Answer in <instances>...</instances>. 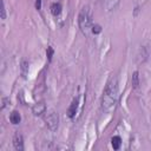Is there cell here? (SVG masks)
Instances as JSON below:
<instances>
[{
	"label": "cell",
	"instance_id": "12",
	"mask_svg": "<svg viewBox=\"0 0 151 151\" xmlns=\"http://www.w3.org/2000/svg\"><path fill=\"white\" fill-rule=\"evenodd\" d=\"M91 32H92L93 34H99V33L101 32V26H100V25H98V24H94V25H92Z\"/></svg>",
	"mask_w": 151,
	"mask_h": 151
},
{
	"label": "cell",
	"instance_id": "2",
	"mask_svg": "<svg viewBox=\"0 0 151 151\" xmlns=\"http://www.w3.org/2000/svg\"><path fill=\"white\" fill-rule=\"evenodd\" d=\"M78 25H79L80 31L84 34L87 35L91 32L93 21H92V11L88 6H84L80 9L79 15H78Z\"/></svg>",
	"mask_w": 151,
	"mask_h": 151
},
{
	"label": "cell",
	"instance_id": "13",
	"mask_svg": "<svg viewBox=\"0 0 151 151\" xmlns=\"http://www.w3.org/2000/svg\"><path fill=\"white\" fill-rule=\"evenodd\" d=\"M53 53H54L53 48H52L51 46H48V47H47V50H46V55H47V59H48V61H51V60H52Z\"/></svg>",
	"mask_w": 151,
	"mask_h": 151
},
{
	"label": "cell",
	"instance_id": "15",
	"mask_svg": "<svg viewBox=\"0 0 151 151\" xmlns=\"http://www.w3.org/2000/svg\"><path fill=\"white\" fill-rule=\"evenodd\" d=\"M35 8L41 9V0H35Z\"/></svg>",
	"mask_w": 151,
	"mask_h": 151
},
{
	"label": "cell",
	"instance_id": "3",
	"mask_svg": "<svg viewBox=\"0 0 151 151\" xmlns=\"http://www.w3.org/2000/svg\"><path fill=\"white\" fill-rule=\"evenodd\" d=\"M44 119H45L46 125L48 126V129L51 131H57V129L59 126V116L53 109H50V110L45 111Z\"/></svg>",
	"mask_w": 151,
	"mask_h": 151
},
{
	"label": "cell",
	"instance_id": "10",
	"mask_svg": "<svg viewBox=\"0 0 151 151\" xmlns=\"http://www.w3.org/2000/svg\"><path fill=\"white\" fill-rule=\"evenodd\" d=\"M131 85L133 88H138L139 86V73L138 71H134L132 73V77H131Z\"/></svg>",
	"mask_w": 151,
	"mask_h": 151
},
{
	"label": "cell",
	"instance_id": "5",
	"mask_svg": "<svg viewBox=\"0 0 151 151\" xmlns=\"http://www.w3.org/2000/svg\"><path fill=\"white\" fill-rule=\"evenodd\" d=\"M46 110H47V109H46V106H45L44 103H37V104L32 107V112H33L34 116H41L42 113H45Z\"/></svg>",
	"mask_w": 151,
	"mask_h": 151
},
{
	"label": "cell",
	"instance_id": "8",
	"mask_svg": "<svg viewBox=\"0 0 151 151\" xmlns=\"http://www.w3.org/2000/svg\"><path fill=\"white\" fill-rule=\"evenodd\" d=\"M20 73L24 79H26L28 76V61L26 59H22L20 63Z\"/></svg>",
	"mask_w": 151,
	"mask_h": 151
},
{
	"label": "cell",
	"instance_id": "9",
	"mask_svg": "<svg viewBox=\"0 0 151 151\" xmlns=\"http://www.w3.org/2000/svg\"><path fill=\"white\" fill-rule=\"evenodd\" d=\"M9 120H11V123L14 124V125L19 124L20 120H21V116H20V113H19L18 111H13V112L9 114Z\"/></svg>",
	"mask_w": 151,
	"mask_h": 151
},
{
	"label": "cell",
	"instance_id": "6",
	"mask_svg": "<svg viewBox=\"0 0 151 151\" xmlns=\"http://www.w3.org/2000/svg\"><path fill=\"white\" fill-rule=\"evenodd\" d=\"M50 9H51L52 15L58 17V15H60V13H61V11H63V6H61L60 2H53V4L51 5Z\"/></svg>",
	"mask_w": 151,
	"mask_h": 151
},
{
	"label": "cell",
	"instance_id": "1",
	"mask_svg": "<svg viewBox=\"0 0 151 151\" xmlns=\"http://www.w3.org/2000/svg\"><path fill=\"white\" fill-rule=\"evenodd\" d=\"M118 100V81L116 77H111L104 88L101 98V110L110 112Z\"/></svg>",
	"mask_w": 151,
	"mask_h": 151
},
{
	"label": "cell",
	"instance_id": "11",
	"mask_svg": "<svg viewBox=\"0 0 151 151\" xmlns=\"http://www.w3.org/2000/svg\"><path fill=\"white\" fill-rule=\"evenodd\" d=\"M111 145H112V147L114 150H118L120 147V145H122V138L119 136H113L111 138Z\"/></svg>",
	"mask_w": 151,
	"mask_h": 151
},
{
	"label": "cell",
	"instance_id": "14",
	"mask_svg": "<svg viewBox=\"0 0 151 151\" xmlns=\"http://www.w3.org/2000/svg\"><path fill=\"white\" fill-rule=\"evenodd\" d=\"M1 19L5 20L6 19V8H5V2L1 1Z\"/></svg>",
	"mask_w": 151,
	"mask_h": 151
},
{
	"label": "cell",
	"instance_id": "7",
	"mask_svg": "<svg viewBox=\"0 0 151 151\" xmlns=\"http://www.w3.org/2000/svg\"><path fill=\"white\" fill-rule=\"evenodd\" d=\"M78 98L77 99H74L72 103H71V105H70V107H68V111H67V114H68V117L70 118H73L74 116H76V113H77V110H78Z\"/></svg>",
	"mask_w": 151,
	"mask_h": 151
},
{
	"label": "cell",
	"instance_id": "4",
	"mask_svg": "<svg viewBox=\"0 0 151 151\" xmlns=\"http://www.w3.org/2000/svg\"><path fill=\"white\" fill-rule=\"evenodd\" d=\"M13 146L17 151H22L24 150V138H22L21 133L15 132V134L13 137Z\"/></svg>",
	"mask_w": 151,
	"mask_h": 151
}]
</instances>
